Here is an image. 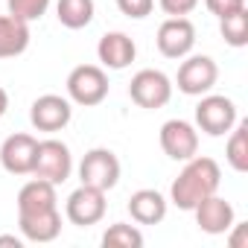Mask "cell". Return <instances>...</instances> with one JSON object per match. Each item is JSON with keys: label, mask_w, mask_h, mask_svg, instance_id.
<instances>
[{"label": "cell", "mask_w": 248, "mask_h": 248, "mask_svg": "<svg viewBox=\"0 0 248 248\" xmlns=\"http://www.w3.org/2000/svg\"><path fill=\"white\" fill-rule=\"evenodd\" d=\"M225 161L233 172H248V123L236 120V126L228 132L225 143Z\"/></svg>", "instance_id": "20"}, {"label": "cell", "mask_w": 248, "mask_h": 248, "mask_svg": "<svg viewBox=\"0 0 248 248\" xmlns=\"http://www.w3.org/2000/svg\"><path fill=\"white\" fill-rule=\"evenodd\" d=\"M79 181L88 184V187H96V190H114L117 181H120V158L105 149V146H96L91 152H85L82 164H79Z\"/></svg>", "instance_id": "7"}, {"label": "cell", "mask_w": 248, "mask_h": 248, "mask_svg": "<svg viewBox=\"0 0 248 248\" xmlns=\"http://www.w3.org/2000/svg\"><path fill=\"white\" fill-rule=\"evenodd\" d=\"M204 6H207L210 15L225 18V15H233V12L245 9V0H204Z\"/></svg>", "instance_id": "26"}, {"label": "cell", "mask_w": 248, "mask_h": 248, "mask_svg": "<svg viewBox=\"0 0 248 248\" xmlns=\"http://www.w3.org/2000/svg\"><path fill=\"white\" fill-rule=\"evenodd\" d=\"M216 79H219V67L210 56H184L178 64L175 85L187 96H204L213 91Z\"/></svg>", "instance_id": "6"}, {"label": "cell", "mask_w": 248, "mask_h": 248, "mask_svg": "<svg viewBox=\"0 0 248 248\" xmlns=\"http://www.w3.org/2000/svg\"><path fill=\"white\" fill-rule=\"evenodd\" d=\"M21 236L30 242H53L62 233V213L59 207L41 210V213H18Z\"/></svg>", "instance_id": "15"}, {"label": "cell", "mask_w": 248, "mask_h": 248, "mask_svg": "<svg viewBox=\"0 0 248 248\" xmlns=\"http://www.w3.org/2000/svg\"><path fill=\"white\" fill-rule=\"evenodd\" d=\"M225 236H228L231 248H245V242H248V228H245V222H233Z\"/></svg>", "instance_id": "27"}, {"label": "cell", "mask_w": 248, "mask_h": 248, "mask_svg": "<svg viewBox=\"0 0 248 248\" xmlns=\"http://www.w3.org/2000/svg\"><path fill=\"white\" fill-rule=\"evenodd\" d=\"M6 6H9V15L18 18V21H41L50 9V0H6Z\"/></svg>", "instance_id": "23"}, {"label": "cell", "mask_w": 248, "mask_h": 248, "mask_svg": "<svg viewBox=\"0 0 248 248\" xmlns=\"http://www.w3.org/2000/svg\"><path fill=\"white\" fill-rule=\"evenodd\" d=\"M193 213H196V225H199V231H202V233H210V236L228 233L231 225L236 222L233 204H231L228 199L216 196V193L207 196V199H202V202L193 207Z\"/></svg>", "instance_id": "13"}, {"label": "cell", "mask_w": 248, "mask_h": 248, "mask_svg": "<svg viewBox=\"0 0 248 248\" xmlns=\"http://www.w3.org/2000/svg\"><path fill=\"white\" fill-rule=\"evenodd\" d=\"M158 140H161L164 155L172 158V161H181L184 164L193 155H199V129L193 126L190 120H181V117L167 120L164 126H161Z\"/></svg>", "instance_id": "10"}, {"label": "cell", "mask_w": 248, "mask_h": 248, "mask_svg": "<svg viewBox=\"0 0 248 248\" xmlns=\"http://www.w3.org/2000/svg\"><path fill=\"white\" fill-rule=\"evenodd\" d=\"M158 6H161L164 15H170V18H187V15L199 6V0H158Z\"/></svg>", "instance_id": "25"}, {"label": "cell", "mask_w": 248, "mask_h": 248, "mask_svg": "<svg viewBox=\"0 0 248 248\" xmlns=\"http://www.w3.org/2000/svg\"><path fill=\"white\" fill-rule=\"evenodd\" d=\"M0 245H15V248H21L24 242H21L18 236H9V233H6V236H0Z\"/></svg>", "instance_id": "29"}, {"label": "cell", "mask_w": 248, "mask_h": 248, "mask_svg": "<svg viewBox=\"0 0 248 248\" xmlns=\"http://www.w3.org/2000/svg\"><path fill=\"white\" fill-rule=\"evenodd\" d=\"M129 96L135 105L146 108V111H158L172 99V79L164 70L155 67H143L132 76L129 82Z\"/></svg>", "instance_id": "4"}, {"label": "cell", "mask_w": 248, "mask_h": 248, "mask_svg": "<svg viewBox=\"0 0 248 248\" xmlns=\"http://www.w3.org/2000/svg\"><path fill=\"white\" fill-rule=\"evenodd\" d=\"M167 207L170 202L158 190H138L129 199V213H132V222L138 225H161L167 219Z\"/></svg>", "instance_id": "16"}, {"label": "cell", "mask_w": 248, "mask_h": 248, "mask_svg": "<svg viewBox=\"0 0 248 248\" xmlns=\"http://www.w3.org/2000/svg\"><path fill=\"white\" fill-rule=\"evenodd\" d=\"M219 32L225 38L228 47H245L248 44V9H239L233 15H225L219 18Z\"/></svg>", "instance_id": "21"}, {"label": "cell", "mask_w": 248, "mask_h": 248, "mask_svg": "<svg viewBox=\"0 0 248 248\" xmlns=\"http://www.w3.org/2000/svg\"><path fill=\"white\" fill-rule=\"evenodd\" d=\"M219 184H222V170H219V164H216L213 158H207V155H193L190 161H184L178 178L172 181V187H170V202H172L178 210H190V213H193V207H196L202 199L219 193Z\"/></svg>", "instance_id": "1"}, {"label": "cell", "mask_w": 248, "mask_h": 248, "mask_svg": "<svg viewBox=\"0 0 248 248\" xmlns=\"http://www.w3.org/2000/svg\"><path fill=\"white\" fill-rule=\"evenodd\" d=\"M73 172V155H70V146L56 140V138H47V140H38V152H35V164H32V175L35 178H44L50 184H64Z\"/></svg>", "instance_id": "5"}, {"label": "cell", "mask_w": 248, "mask_h": 248, "mask_svg": "<svg viewBox=\"0 0 248 248\" xmlns=\"http://www.w3.org/2000/svg\"><path fill=\"white\" fill-rule=\"evenodd\" d=\"M117 9L126 18H132V21H143V18L152 15L155 0H117Z\"/></svg>", "instance_id": "24"}, {"label": "cell", "mask_w": 248, "mask_h": 248, "mask_svg": "<svg viewBox=\"0 0 248 248\" xmlns=\"http://www.w3.org/2000/svg\"><path fill=\"white\" fill-rule=\"evenodd\" d=\"M96 15L93 0H59L56 3V18L64 30H85Z\"/></svg>", "instance_id": "19"}, {"label": "cell", "mask_w": 248, "mask_h": 248, "mask_svg": "<svg viewBox=\"0 0 248 248\" xmlns=\"http://www.w3.org/2000/svg\"><path fill=\"white\" fill-rule=\"evenodd\" d=\"M108 91H111L108 73L99 64H79L67 73V99L73 105L96 108L99 102H105Z\"/></svg>", "instance_id": "2"}, {"label": "cell", "mask_w": 248, "mask_h": 248, "mask_svg": "<svg viewBox=\"0 0 248 248\" xmlns=\"http://www.w3.org/2000/svg\"><path fill=\"white\" fill-rule=\"evenodd\" d=\"M50 207H59L56 184H50L44 178H32L18 190V213H41Z\"/></svg>", "instance_id": "17"}, {"label": "cell", "mask_w": 248, "mask_h": 248, "mask_svg": "<svg viewBox=\"0 0 248 248\" xmlns=\"http://www.w3.org/2000/svg\"><path fill=\"white\" fill-rule=\"evenodd\" d=\"M73 120V102L67 96L59 93H41L32 105H30V123L35 132H62L67 123Z\"/></svg>", "instance_id": "9"}, {"label": "cell", "mask_w": 248, "mask_h": 248, "mask_svg": "<svg viewBox=\"0 0 248 248\" xmlns=\"http://www.w3.org/2000/svg\"><path fill=\"white\" fill-rule=\"evenodd\" d=\"M135 56H138V44L126 32H105L96 44V59L108 70H126L135 62Z\"/></svg>", "instance_id": "14"}, {"label": "cell", "mask_w": 248, "mask_h": 248, "mask_svg": "<svg viewBox=\"0 0 248 248\" xmlns=\"http://www.w3.org/2000/svg\"><path fill=\"white\" fill-rule=\"evenodd\" d=\"M102 245H105V248H140V245H143V233L138 231V225L114 222V225H108V231L102 233Z\"/></svg>", "instance_id": "22"}, {"label": "cell", "mask_w": 248, "mask_h": 248, "mask_svg": "<svg viewBox=\"0 0 248 248\" xmlns=\"http://www.w3.org/2000/svg\"><path fill=\"white\" fill-rule=\"evenodd\" d=\"M6 111H9V93H6L3 85H0V120L6 117Z\"/></svg>", "instance_id": "28"}, {"label": "cell", "mask_w": 248, "mask_h": 248, "mask_svg": "<svg viewBox=\"0 0 248 248\" xmlns=\"http://www.w3.org/2000/svg\"><path fill=\"white\" fill-rule=\"evenodd\" d=\"M155 44H158V50H161L164 59L181 62V59L190 56L193 47H196V27H193V21H190V18H167V21L158 27Z\"/></svg>", "instance_id": "11"}, {"label": "cell", "mask_w": 248, "mask_h": 248, "mask_svg": "<svg viewBox=\"0 0 248 248\" xmlns=\"http://www.w3.org/2000/svg\"><path fill=\"white\" fill-rule=\"evenodd\" d=\"M30 24L12 15H0V59H15L30 47Z\"/></svg>", "instance_id": "18"}, {"label": "cell", "mask_w": 248, "mask_h": 248, "mask_svg": "<svg viewBox=\"0 0 248 248\" xmlns=\"http://www.w3.org/2000/svg\"><path fill=\"white\" fill-rule=\"evenodd\" d=\"M35 152H38V140L27 132H15L0 143V167L9 175H32Z\"/></svg>", "instance_id": "12"}, {"label": "cell", "mask_w": 248, "mask_h": 248, "mask_svg": "<svg viewBox=\"0 0 248 248\" xmlns=\"http://www.w3.org/2000/svg\"><path fill=\"white\" fill-rule=\"evenodd\" d=\"M236 105L231 96H222V93H204L199 96V105H196V129L204 132L207 138H225L233 126H236Z\"/></svg>", "instance_id": "3"}, {"label": "cell", "mask_w": 248, "mask_h": 248, "mask_svg": "<svg viewBox=\"0 0 248 248\" xmlns=\"http://www.w3.org/2000/svg\"><path fill=\"white\" fill-rule=\"evenodd\" d=\"M108 210V202H105V190H96V187H88V184H79L67 202H64V216L70 225H79V228H91L96 222H102Z\"/></svg>", "instance_id": "8"}]
</instances>
